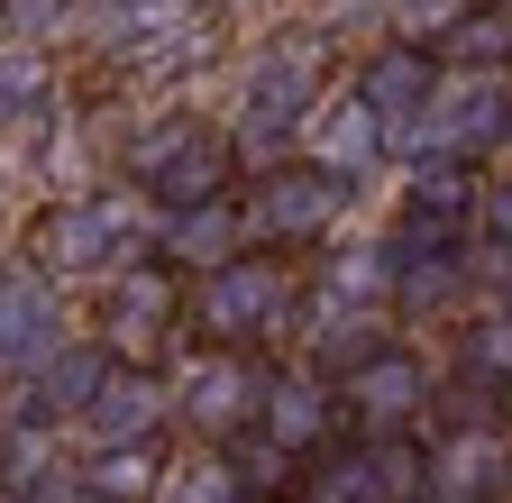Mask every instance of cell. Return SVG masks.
<instances>
[{
  "label": "cell",
  "instance_id": "1",
  "mask_svg": "<svg viewBox=\"0 0 512 503\" xmlns=\"http://www.w3.org/2000/svg\"><path fill=\"white\" fill-rule=\"evenodd\" d=\"M138 257H156V229H147L138 193H64L28 229V275H46V284H64V275H119Z\"/></svg>",
  "mask_w": 512,
  "mask_h": 503
},
{
  "label": "cell",
  "instance_id": "2",
  "mask_svg": "<svg viewBox=\"0 0 512 503\" xmlns=\"http://www.w3.org/2000/svg\"><path fill=\"white\" fill-rule=\"evenodd\" d=\"M128 193H147L156 211H192V202H211L238 183V156H229V129L202 110H156L147 129H128Z\"/></svg>",
  "mask_w": 512,
  "mask_h": 503
},
{
  "label": "cell",
  "instance_id": "3",
  "mask_svg": "<svg viewBox=\"0 0 512 503\" xmlns=\"http://www.w3.org/2000/svg\"><path fill=\"white\" fill-rule=\"evenodd\" d=\"M320 83H330V55H320V37H284V46H266V55L247 65V83H238L229 156L266 174V165L293 147V129H302V110L320 101Z\"/></svg>",
  "mask_w": 512,
  "mask_h": 503
},
{
  "label": "cell",
  "instance_id": "4",
  "mask_svg": "<svg viewBox=\"0 0 512 503\" xmlns=\"http://www.w3.org/2000/svg\"><path fill=\"white\" fill-rule=\"evenodd\" d=\"M183 321L202 330L211 348H247V339H275L284 321H293V275H284V257H220V266H202L192 275V302H183Z\"/></svg>",
  "mask_w": 512,
  "mask_h": 503
},
{
  "label": "cell",
  "instance_id": "5",
  "mask_svg": "<svg viewBox=\"0 0 512 503\" xmlns=\"http://www.w3.org/2000/svg\"><path fill=\"white\" fill-rule=\"evenodd\" d=\"M394 156H458V165L503 156V65H439Z\"/></svg>",
  "mask_w": 512,
  "mask_h": 503
},
{
  "label": "cell",
  "instance_id": "6",
  "mask_svg": "<svg viewBox=\"0 0 512 503\" xmlns=\"http://www.w3.org/2000/svg\"><path fill=\"white\" fill-rule=\"evenodd\" d=\"M256 366L247 348H202V357H183L174 375H165V421H183L192 439H238L247 430V412H256Z\"/></svg>",
  "mask_w": 512,
  "mask_h": 503
},
{
  "label": "cell",
  "instance_id": "7",
  "mask_svg": "<svg viewBox=\"0 0 512 503\" xmlns=\"http://www.w3.org/2000/svg\"><path fill=\"white\" fill-rule=\"evenodd\" d=\"M348 202H357V183H339V174H320V165H266V183L238 202L247 211V238H275V247H302V238H330L339 220H348Z\"/></svg>",
  "mask_w": 512,
  "mask_h": 503
},
{
  "label": "cell",
  "instance_id": "8",
  "mask_svg": "<svg viewBox=\"0 0 512 503\" xmlns=\"http://www.w3.org/2000/svg\"><path fill=\"white\" fill-rule=\"evenodd\" d=\"M330 403H339L366 439H375V430H421V421H430V366H421L412 348L384 339V348H366L339 385H330Z\"/></svg>",
  "mask_w": 512,
  "mask_h": 503
},
{
  "label": "cell",
  "instance_id": "9",
  "mask_svg": "<svg viewBox=\"0 0 512 503\" xmlns=\"http://www.w3.org/2000/svg\"><path fill=\"white\" fill-rule=\"evenodd\" d=\"M421 494L439 503H503V412L467 403L430 449H421Z\"/></svg>",
  "mask_w": 512,
  "mask_h": 503
},
{
  "label": "cell",
  "instance_id": "10",
  "mask_svg": "<svg viewBox=\"0 0 512 503\" xmlns=\"http://www.w3.org/2000/svg\"><path fill=\"white\" fill-rule=\"evenodd\" d=\"M174 321H183V293H174V275H165L156 257H138V266L110 275V293H101V348H110V357L147 366Z\"/></svg>",
  "mask_w": 512,
  "mask_h": 503
},
{
  "label": "cell",
  "instance_id": "11",
  "mask_svg": "<svg viewBox=\"0 0 512 503\" xmlns=\"http://www.w3.org/2000/svg\"><path fill=\"white\" fill-rule=\"evenodd\" d=\"M293 147H302V165H320V174H339V183H366V174L384 165V119H375V110H366L348 83H320V101L302 110Z\"/></svg>",
  "mask_w": 512,
  "mask_h": 503
},
{
  "label": "cell",
  "instance_id": "12",
  "mask_svg": "<svg viewBox=\"0 0 512 503\" xmlns=\"http://www.w3.org/2000/svg\"><path fill=\"white\" fill-rule=\"evenodd\" d=\"M83 439V449H119V439H156L165 430V375L156 366H128V357H110L101 366V385L83 394V412L64 421Z\"/></svg>",
  "mask_w": 512,
  "mask_h": 503
},
{
  "label": "cell",
  "instance_id": "13",
  "mask_svg": "<svg viewBox=\"0 0 512 503\" xmlns=\"http://www.w3.org/2000/svg\"><path fill=\"white\" fill-rule=\"evenodd\" d=\"M247 430L266 439V449H284V458L320 449V439L339 430L330 375H311V366H275V375H256V412H247Z\"/></svg>",
  "mask_w": 512,
  "mask_h": 503
},
{
  "label": "cell",
  "instance_id": "14",
  "mask_svg": "<svg viewBox=\"0 0 512 503\" xmlns=\"http://www.w3.org/2000/svg\"><path fill=\"white\" fill-rule=\"evenodd\" d=\"M430 83H439V55L430 46H412V37H394V46H375L366 65L348 74V92L384 119V156L403 147V129H412V110L430 101Z\"/></svg>",
  "mask_w": 512,
  "mask_h": 503
},
{
  "label": "cell",
  "instance_id": "15",
  "mask_svg": "<svg viewBox=\"0 0 512 503\" xmlns=\"http://www.w3.org/2000/svg\"><path fill=\"white\" fill-rule=\"evenodd\" d=\"M64 339H74V321H64V293L46 275H0V375H28L37 357H55Z\"/></svg>",
  "mask_w": 512,
  "mask_h": 503
},
{
  "label": "cell",
  "instance_id": "16",
  "mask_svg": "<svg viewBox=\"0 0 512 503\" xmlns=\"http://www.w3.org/2000/svg\"><path fill=\"white\" fill-rule=\"evenodd\" d=\"M384 339H394V311H348L330 293H311V311H302V366L330 375V385H339L366 348H384Z\"/></svg>",
  "mask_w": 512,
  "mask_h": 503
},
{
  "label": "cell",
  "instance_id": "17",
  "mask_svg": "<svg viewBox=\"0 0 512 503\" xmlns=\"http://www.w3.org/2000/svg\"><path fill=\"white\" fill-rule=\"evenodd\" d=\"M156 247L174 266H220V257H238L247 247V211H238V193H211V202H192V211H165L156 220Z\"/></svg>",
  "mask_w": 512,
  "mask_h": 503
},
{
  "label": "cell",
  "instance_id": "18",
  "mask_svg": "<svg viewBox=\"0 0 512 503\" xmlns=\"http://www.w3.org/2000/svg\"><path fill=\"white\" fill-rule=\"evenodd\" d=\"M339 467H348V494L357 503H412L421 494V439L412 430H375V439H357Z\"/></svg>",
  "mask_w": 512,
  "mask_h": 503
},
{
  "label": "cell",
  "instance_id": "19",
  "mask_svg": "<svg viewBox=\"0 0 512 503\" xmlns=\"http://www.w3.org/2000/svg\"><path fill=\"white\" fill-rule=\"evenodd\" d=\"M83 494H110V503H147L156 476H165V449L156 439H119V449H83Z\"/></svg>",
  "mask_w": 512,
  "mask_h": 503
},
{
  "label": "cell",
  "instance_id": "20",
  "mask_svg": "<svg viewBox=\"0 0 512 503\" xmlns=\"http://www.w3.org/2000/svg\"><path fill=\"white\" fill-rule=\"evenodd\" d=\"M320 293L348 311H394V247H339L320 266Z\"/></svg>",
  "mask_w": 512,
  "mask_h": 503
},
{
  "label": "cell",
  "instance_id": "21",
  "mask_svg": "<svg viewBox=\"0 0 512 503\" xmlns=\"http://www.w3.org/2000/svg\"><path fill=\"white\" fill-rule=\"evenodd\" d=\"M503 366H512V330H503V293H494V311H467V330H458V375H467V394L503 403Z\"/></svg>",
  "mask_w": 512,
  "mask_h": 503
},
{
  "label": "cell",
  "instance_id": "22",
  "mask_svg": "<svg viewBox=\"0 0 512 503\" xmlns=\"http://www.w3.org/2000/svg\"><path fill=\"white\" fill-rule=\"evenodd\" d=\"M46 101H55V55L0 37V119H37Z\"/></svg>",
  "mask_w": 512,
  "mask_h": 503
},
{
  "label": "cell",
  "instance_id": "23",
  "mask_svg": "<svg viewBox=\"0 0 512 503\" xmlns=\"http://www.w3.org/2000/svg\"><path fill=\"white\" fill-rule=\"evenodd\" d=\"M147 503H256V494L238 485V467H229L220 449H211V458L192 449V458H174V467L156 476V494H147Z\"/></svg>",
  "mask_w": 512,
  "mask_h": 503
},
{
  "label": "cell",
  "instance_id": "24",
  "mask_svg": "<svg viewBox=\"0 0 512 503\" xmlns=\"http://www.w3.org/2000/svg\"><path fill=\"white\" fill-rule=\"evenodd\" d=\"M448 46H458V65H503V0H476V10L448 28Z\"/></svg>",
  "mask_w": 512,
  "mask_h": 503
},
{
  "label": "cell",
  "instance_id": "25",
  "mask_svg": "<svg viewBox=\"0 0 512 503\" xmlns=\"http://www.w3.org/2000/svg\"><path fill=\"white\" fill-rule=\"evenodd\" d=\"M0 19H10L19 46H46L64 19H83V0H0Z\"/></svg>",
  "mask_w": 512,
  "mask_h": 503
},
{
  "label": "cell",
  "instance_id": "26",
  "mask_svg": "<svg viewBox=\"0 0 512 503\" xmlns=\"http://www.w3.org/2000/svg\"><path fill=\"white\" fill-rule=\"evenodd\" d=\"M302 503H357V494H348V467H320V476L302 485Z\"/></svg>",
  "mask_w": 512,
  "mask_h": 503
},
{
  "label": "cell",
  "instance_id": "27",
  "mask_svg": "<svg viewBox=\"0 0 512 503\" xmlns=\"http://www.w3.org/2000/svg\"><path fill=\"white\" fill-rule=\"evenodd\" d=\"M83 503H110V494H83Z\"/></svg>",
  "mask_w": 512,
  "mask_h": 503
}]
</instances>
